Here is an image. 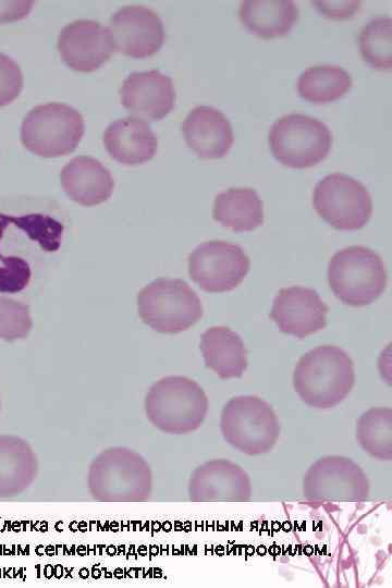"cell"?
<instances>
[{"label":"cell","instance_id":"cell-1","mask_svg":"<svg viewBox=\"0 0 392 588\" xmlns=\"http://www.w3.org/2000/svg\"><path fill=\"white\" fill-rule=\"evenodd\" d=\"M87 487L94 500L105 503H138L149 500L152 474L147 461L126 446L101 451L91 461Z\"/></svg>","mask_w":392,"mask_h":588},{"label":"cell","instance_id":"cell-2","mask_svg":"<svg viewBox=\"0 0 392 588\" xmlns=\"http://www.w3.org/2000/svg\"><path fill=\"white\" fill-rule=\"evenodd\" d=\"M355 383L354 364L348 354L333 345L305 353L295 366L293 385L310 407L328 409L340 404Z\"/></svg>","mask_w":392,"mask_h":588},{"label":"cell","instance_id":"cell-3","mask_svg":"<svg viewBox=\"0 0 392 588\" xmlns=\"http://www.w3.org/2000/svg\"><path fill=\"white\" fill-rule=\"evenodd\" d=\"M148 420L169 434L197 430L208 413V399L201 387L184 376H168L155 382L145 397Z\"/></svg>","mask_w":392,"mask_h":588},{"label":"cell","instance_id":"cell-4","mask_svg":"<svg viewBox=\"0 0 392 588\" xmlns=\"http://www.w3.org/2000/svg\"><path fill=\"white\" fill-rule=\"evenodd\" d=\"M328 282L343 304L366 306L385 290L387 270L375 250L365 246H348L331 257Z\"/></svg>","mask_w":392,"mask_h":588},{"label":"cell","instance_id":"cell-5","mask_svg":"<svg viewBox=\"0 0 392 588\" xmlns=\"http://www.w3.org/2000/svg\"><path fill=\"white\" fill-rule=\"evenodd\" d=\"M138 315L152 330L174 334L187 330L203 317L196 292L181 279L159 278L137 294Z\"/></svg>","mask_w":392,"mask_h":588},{"label":"cell","instance_id":"cell-6","mask_svg":"<svg viewBox=\"0 0 392 588\" xmlns=\"http://www.w3.org/2000/svg\"><path fill=\"white\" fill-rule=\"evenodd\" d=\"M220 430L224 440L241 453L261 455L272 450L281 429L268 402L255 395H240L223 406Z\"/></svg>","mask_w":392,"mask_h":588},{"label":"cell","instance_id":"cell-7","mask_svg":"<svg viewBox=\"0 0 392 588\" xmlns=\"http://www.w3.org/2000/svg\"><path fill=\"white\" fill-rule=\"evenodd\" d=\"M85 131L82 114L74 108L49 102L33 108L21 126V142L30 152L56 158L72 152Z\"/></svg>","mask_w":392,"mask_h":588},{"label":"cell","instance_id":"cell-8","mask_svg":"<svg viewBox=\"0 0 392 588\" xmlns=\"http://www.w3.org/2000/svg\"><path fill=\"white\" fill-rule=\"evenodd\" d=\"M274 158L291 168H308L323 160L332 144V134L317 118L293 112L273 122L268 135Z\"/></svg>","mask_w":392,"mask_h":588},{"label":"cell","instance_id":"cell-9","mask_svg":"<svg viewBox=\"0 0 392 588\" xmlns=\"http://www.w3.org/2000/svg\"><path fill=\"white\" fill-rule=\"evenodd\" d=\"M313 205L326 222L342 231L363 228L372 212V200L367 187L341 172L328 174L317 182Z\"/></svg>","mask_w":392,"mask_h":588},{"label":"cell","instance_id":"cell-10","mask_svg":"<svg viewBox=\"0 0 392 588\" xmlns=\"http://www.w3.org/2000/svg\"><path fill=\"white\" fill-rule=\"evenodd\" d=\"M369 489L360 466L340 455L319 458L303 478V494L314 502H360L368 498Z\"/></svg>","mask_w":392,"mask_h":588},{"label":"cell","instance_id":"cell-11","mask_svg":"<svg viewBox=\"0 0 392 588\" xmlns=\"http://www.w3.org/2000/svg\"><path fill=\"white\" fill-rule=\"evenodd\" d=\"M250 261L243 248L225 241L198 245L188 256V274L205 292L234 290L249 271Z\"/></svg>","mask_w":392,"mask_h":588},{"label":"cell","instance_id":"cell-12","mask_svg":"<svg viewBox=\"0 0 392 588\" xmlns=\"http://www.w3.org/2000/svg\"><path fill=\"white\" fill-rule=\"evenodd\" d=\"M117 51L132 58H146L156 53L164 40V27L160 16L144 5H126L119 9L109 22Z\"/></svg>","mask_w":392,"mask_h":588},{"label":"cell","instance_id":"cell-13","mask_svg":"<svg viewBox=\"0 0 392 588\" xmlns=\"http://www.w3.org/2000/svg\"><path fill=\"white\" fill-rule=\"evenodd\" d=\"M252 497L248 474L236 463L210 460L196 467L188 480L192 502H246Z\"/></svg>","mask_w":392,"mask_h":588},{"label":"cell","instance_id":"cell-14","mask_svg":"<svg viewBox=\"0 0 392 588\" xmlns=\"http://www.w3.org/2000/svg\"><path fill=\"white\" fill-rule=\"evenodd\" d=\"M58 50L71 69L93 72L111 58L115 48L108 27L93 20H77L61 29Z\"/></svg>","mask_w":392,"mask_h":588},{"label":"cell","instance_id":"cell-15","mask_svg":"<svg viewBox=\"0 0 392 588\" xmlns=\"http://www.w3.org/2000/svg\"><path fill=\"white\" fill-rule=\"evenodd\" d=\"M328 310L315 290L290 286L274 297L270 317L283 333L303 339L327 326Z\"/></svg>","mask_w":392,"mask_h":588},{"label":"cell","instance_id":"cell-16","mask_svg":"<svg viewBox=\"0 0 392 588\" xmlns=\"http://www.w3.org/2000/svg\"><path fill=\"white\" fill-rule=\"evenodd\" d=\"M120 96L131 117L156 121L172 110L175 89L171 77L158 70H149L131 73L122 84Z\"/></svg>","mask_w":392,"mask_h":588},{"label":"cell","instance_id":"cell-17","mask_svg":"<svg viewBox=\"0 0 392 588\" xmlns=\"http://www.w3.org/2000/svg\"><path fill=\"white\" fill-rule=\"evenodd\" d=\"M181 127L187 146L203 159L221 158L232 147V125L220 110L211 106L192 109Z\"/></svg>","mask_w":392,"mask_h":588},{"label":"cell","instance_id":"cell-18","mask_svg":"<svg viewBox=\"0 0 392 588\" xmlns=\"http://www.w3.org/2000/svg\"><path fill=\"white\" fill-rule=\"evenodd\" d=\"M102 140L112 159L128 166L150 160L158 148V139L150 125L135 117L110 123L103 132Z\"/></svg>","mask_w":392,"mask_h":588},{"label":"cell","instance_id":"cell-19","mask_svg":"<svg viewBox=\"0 0 392 588\" xmlns=\"http://www.w3.org/2000/svg\"><path fill=\"white\" fill-rule=\"evenodd\" d=\"M61 185L65 194L82 206H96L112 194L114 181L110 171L97 159L77 156L61 170Z\"/></svg>","mask_w":392,"mask_h":588},{"label":"cell","instance_id":"cell-20","mask_svg":"<svg viewBox=\"0 0 392 588\" xmlns=\"http://www.w3.org/2000/svg\"><path fill=\"white\" fill-rule=\"evenodd\" d=\"M38 460L30 444L13 434L0 436V498H13L35 481Z\"/></svg>","mask_w":392,"mask_h":588},{"label":"cell","instance_id":"cell-21","mask_svg":"<svg viewBox=\"0 0 392 588\" xmlns=\"http://www.w3.org/2000/svg\"><path fill=\"white\" fill-rule=\"evenodd\" d=\"M199 347L206 367L221 379L240 378L247 368V351L242 338L226 327L207 329Z\"/></svg>","mask_w":392,"mask_h":588},{"label":"cell","instance_id":"cell-22","mask_svg":"<svg viewBox=\"0 0 392 588\" xmlns=\"http://www.w3.org/2000/svg\"><path fill=\"white\" fill-rule=\"evenodd\" d=\"M238 16L252 33L272 38L287 34L298 19L294 0H243Z\"/></svg>","mask_w":392,"mask_h":588},{"label":"cell","instance_id":"cell-23","mask_svg":"<svg viewBox=\"0 0 392 588\" xmlns=\"http://www.w3.org/2000/svg\"><path fill=\"white\" fill-rule=\"evenodd\" d=\"M212 216L232 231H253L264 222L262 201L250 187H231L216 196Z\"/></svg>","mask_w":392,"mask_h":588},{"label":"cell","instance_id":"cell-24","mask_svg":"<svg viewBox=\"0 0 392 588\" xmlns=\"http://www.w3.org/2000/svg\"><path fill=\"white\" fill-rule=\"evenodd\" d=\"M297 91L310 102H330L339 99L352 86V76L339 65L319 64L304 70L297 78Z\"/></svg>","mask_w":392,"mask_h":588},{"label":"cell","instance_id":"cell-25","mask_svg":"<svg viewBox=\"0 0 392 588\" xmlns=\"http://www.w3.org/2000/svg\"><path fill=\"white\" fill-rule=\"evenodd\" d=\"M360 448L379 461L392 460V409L373 407L363 413L356 424Z\"/></svg>","mask_w":392,"mask_h":588},{"label":"cell","instance_id":"cell-26","mask_svg":"<svg viewBox=\"0 0 392 588\" xmlns=\"http://www.w3.org/2000/svg\"><path fill=\"white\" fill-rule=\"evenodd\" d=\"M359 51L371 66L390 70L392 65V19L389 15L371 17L359 30Z\"/></svg>","mask_w":392,"mask_h":588},{"label":"cell","instance_id":"cell-27","mask_svg":"<svg viewBox=\"0 0 392 588\" xmlns=\"http://www.w3.org/2000/svg\"><path fill=\"white\" fill-rule=\"evenodd\" d=\"M32 327L33 321L27 304L0 296V339L7 342L26 339Z\"/></svg>","mask_w":392,"mask_h":588},{"label":"cell","instance_id":"cell-28","mask_svg":"<svg viewBox=\"0 0 392 588\" xmlns=\"http://www.w3.org/2000/svg\"><path fill=\"white\" fill-rule=\"evenodd\" d=\"M23 88V74L19 64L0 52V107L11 103Z\"/></svg>","mask_w":392,"mask_h":588},{"label":"cell","instance_id":"cell-29","mask_svg":"<svg viewBox=\"0 0 392 588\" xmlns=\"http://www.w3.org/2000/svg\"><path fill=\"white\" fill-rule=\"evenodd\" d=\"M311 3L316 9L326 16L333 19H346L352 16L359 8L360 1L344 0V1H323L315 0Z\"/></svg>","mask_w":392,"mask_h":588},{"label":"cell","instance_id":"cell-30","mask_svg":"<svg viewBox=\"0 0 392 588\" xmlns=\"http://www.w3.org/2000/svg\"><path fill=\"white\" fill-rule=\"evenodd\" d=\"M32 5V1H0V23L20 20L26 16L30 11Z\"/></svg>","mask_w":392,"mask_h":588},{"label":"cell","instance_id":"cell-31","mask_svg":"<svg viewBox=\"0 0 392 588\" xmlns=\"http://www.w3.org/2000/svg\"><path fill=\"white\" fill-rule=\"evenodd\" d=\"M0 409H1V401H0Z\"/></svg>","mask_w":392,"mask_h":588}]
</instances>
